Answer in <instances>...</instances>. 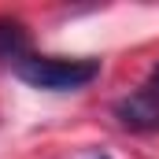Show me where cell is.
I'll use <instances>...</instances> for the list:
<instances>
[{
  "instance_id": "7a4b0ae2",
  "label": "cell",
  "mask_w": 159,
  "mask_h": 159,
  "mask_svg": "<svg viewBox=\"0 0 159 159\" xmlns=\"http://www.w3.org/2000/svg\"><path fill=\"white\" fill-rule=\"evenodd\" d=\"M115 119L122 129H133V133H156L159 129V93L152 85H141L133 89L129 96H122L115 104Z\"/></svg>"
},
{
  "instance_id": "6da1fadb",
  "label": "cell",
  "mask_w": 159,
  "mask_h": 159,
  "mask_svg": "<svg viewBox=\"0 0 159 159\" xmlns=\"http://www.w3.org/2000/svg\"><path fill=\"white\" fill-rule=\"evenodd\" d=\"M15 74L34 85V89H44V93H74V89H85L89 81H96L100 74V59H67V56H26Z\"/></svg>"
},
{
  "instance_id": "3957f363",
  "label": "cell",
  "mask_w": 159,
  "mask_h": 159,
  "mask_svg": "<svg viewBox=\"0 0 159 159\" xmlns=\"http://www.w3.org/2000/svg\"><path fill=\"white\" fill-rule=\"evenodd\" d=\"M30 56V34L19 19L0 15V63H7L11 70Z\"/></svg>"
},
{
  "instance_id": "277c9868",
  "label": "cell",
  "mask_w": 159,
  "mask_h": 159,
  "mask_svg": "<svg viewBox=\"0 0 159 159\" xmlns=\"http://www.w3.org/2000/svg\"><path fill=\"white\" fill-rule=\"evenodd\" d=\"M144 85H152V89H156V93H159V63H156V67H152V74H148V81H144Z\"/></svg>"
},
{
  "instance_id": "5b68a950",
  "label": "cell",
  "mask_w": 159,
  "mask_h": 159,
  "mask_svg": "<svg viewBox=\"0 0 159 159\" xmlns=\"http://www.w3.org/2000/svg\"><path fill=\"white\" fill-rule=\"evenodd\" d=\"M100 159H107V156H100Z\"/></svg>"
}]
</instances>
